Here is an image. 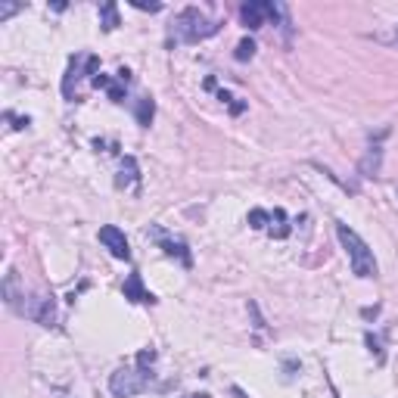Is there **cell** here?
<instances>
[{"label": "cell", "mask_w": 398, "mask_h": 398, "mask_svg": "<svg viewBox=\"0 0 398 398\" xmlns=\"http://www.w3.org/2000/svg\"><path fill=\"white\" fill-rule=\"evenodd\" d=\"M125 299H131V302H143V305H153L156 302V296L153 293L143 286V280H140V274H128V280H125Z\"/></svg>", "instance_id": "9"}, {"label": "cell", "mask_w": 398, "mask_h": 398, "mask_svg": "<svg viewBox=\"0 0 398 398\" xmlns=\"http://www.w3.org/2000/svg\"><path fill=\"white\" fill-rule=\"evenodd\" d=\"M336 236H339V243H343V249L349 252V262H351L355 277H361V280L377 277V258H373L371 246H367L364 240L349 227V224H336Z\"/></svg>", "instance_id": "2"}, {"label": "cell", "mask_w": 398, "mask_h": 398, "mask_svg": "<svg viewBox=\"0 0 398 398\" xmlns=\"http://www.w3.org/2000/svg\"><path fill=\"white\" fill-rule=\"evenodd\" d=\"M100 243L106 246V249L112 252L115 258H125V262H128V258H131L128 236H125V230H119V227H115V224H106V227H100Z\"/></svg>", "instance_id": "8"}, {"label": "cell", "mask_w": 398, "mask_h": 398, "mask_svg": "<svg viewBox=\"0 0 398 398\" xmlns=\"http://www.w3.org/2000/svg\"><path fill=\"white\" fill-rule=\"evenodd\" d=\"M268 234L277 236V240L290 236V224H286V212L284 209H274V212H271V227H268Z\"/></svg>", "instance_id": "11"}, {"label": "cell", "mask_w": 398, "mask_h": 398, "mask_svg": "<svg viewBox=\"0 0 398 398\" xmlns=\"http://www.w3.org/2000/svg\"><path fill=\"white\" fill-rule=\"evenodd\" d=\"M218 28H221V22L209 19L203 10L187 7V10H181V13H177L175 25H171V38H175V41L196 44V41H206V38H212Z\"/></svg>", "instance_id": "1"}, {"label": "cell", "mask_w": 398, "mask_h": 398, "mask_svg": "<svg viewBox=\"0 0 398 398\" xmlns=\"http://www.w3.org/2000/svg\"><path fill=\"white\" fill-rule=\"evenodd\" d=\"M134 7L137 10H149V13H159V10H162V3H143V0H134Z\"/></svg>", "instance_id": "19"}, {"label": "cell", "mask_w": 398, "mask_h": 398, "mask_svg": "<svg viewBox=\"0 0 398 398\" xmlns=\"http://www.w3.org/2000/svg\"><path fill=\"white\" fill-rule=\"evenodd\" d=\"M149 380H153V373L147 367H119L109 377V392L115 398H134L149 389Z\"/></svg>", "instance_id": "3"}, {"label": "cell", "mask_w": 398, "mask_h": 398, "mask_svg": "<svg viewBox=\"0 0 398 398\" xmlns=\"http://www.w3.org/2000/svg\"><path fill=\"white\" fill-rule=\"evenodd\" d=\"M125 88H128V84H125V82H122V78H119V82H109V88H106L109 100H115V103H122V100H125Z\"/></svg>", "instance_id": "16"}, {"label": "cell", "mask_w": 398, "mask_h": 398, "mask_svg": "<svg viewBox=\"0 0 398 398\" xmlns=\"http://www.w3.org/2000/svg\"><path fill=\"white\" fill-rule=\"evenodd\" d=\"M268 224H271V212H264V209H252L249 212V227L262 230V227H268Z\"/></svg>", "instance_id": "15"}, {"label": "cell", "mask_w": 398, "mask_h": 398, "mask_svg": "<svg viewBox=\"0 0 398 398\" xmlns=\"http://www.w3.org/2000/svg\"><path fill=\"white\" fill-rule=\"evenodd\" d=\"M19 314L32 317V321H38V324L44 327H53L56 324V305L50 296H25V302L19 305Z\"/></svg>", "instance_id": "4"}, {"label": "cell", "mask_w": 398, "mask_h": 398, "mask_svg": "<svg viewBox=\"0 0 398 398\" xmlns=\"http://www.w3.org/2000/svg\"><path fill=\"white\" fill-rule=\"evenodd\" d=\"M137 184V159L134 156H125L122 165H119V177H115V187L119 190H131Z\"/></svg>", "instance_id": "10"}, {"label": "cell", "mask_w": 398, "mask_h": 398, "mask_svg": "<svg viewBox=\"0 0 398 398\" xmlns=\"http://www.w3.org/2000/svg\"><path fill=\"white\" fill-rule=\"evenodd\" d=\"M19 10H25L22 3H0V22H7L13 13H19Z\"/></svg>", "instance_id": "18"}, {"label": "cell", "mask_w": 398, "mask_h": 398, "mask_svg": "<svg viewBox=\"0 0 398 398\" xmlns=\"http://www.w3.org/2000/svg\"><path fill=\"white\" fill-rule=\"evenodd\" d=\"M234 398H249V395H246V392L240 389V386H234Z\"/></svg>", "instance_id": "20"}, {"label": "cell", "mask_w": 398, "mask_h": 398, "mask_svg": "<svg viewBox=\"0 0 398 398\" xmlns=\"http://www.w3.org/2000/svg\"><path fill=\"white\" fill-rule=\"evenodd\" d=\"M187 398H209V395H187Z\"/></svg>", "instance_id": "21"}, {"label": "cell", "mask_w": 398, "mask_h": 398, "mask_svg": "<svg viewBox=\"0 0 398 398\" xmlns=\"http://www.w3.org/2000/svg\"><path fill=\"white\" fill-rule=\"evenodd\" d=\"M134 115H137V122H140L143 128H149V122H153V115H156V103L149 100V97H140V103H137Z\"/></svg>", "instance_id": "12"}, {"label": "cell", "mask_w": 398, "mask_h": 398, "mask_svg": "<svg viewBox=\"0 0 398 398\" xmlns=\"http://www.w3.org/2000/svg\"><path fill=\"white\" fill-rule=\"evenodd\" d=\"M153 361H156V351L153 349H143L140 355H137V367H147V371H149V367H153Z\"/></svg>", "instance_id": "17"}, {"label": "cell", "mask_w": 398, "mask_h": 398, "mask_svg": "<svg viewBox=\"0 0 398 398\" xmlns=\"http://www.w3.org/2000/svg\"><path fill=\"white\" fill-rule=\"evenodd\" d=\"M236 60L240 62H246V60H252V56H256V41H252V38H243V41L236 44Z\"/></svg>", "instance_id": "14"}, {"label": "cell", "mask_w": 398, "mask_h": 398, "mask_svg": "<svg viewBox=\"0 0 398 398\" xmlns=\"http://www.w3.org/2000/svg\"><path fill=\"white\" fill-rule=\"evenodd\" d=\"M97 69H100V60H97V56H72L69 72H66V78H62V94H66L69 100H75V88H72V84L78 82L82 75H97Z\"/></svg>", "instance_id": "5"}, {"label": "cell", "mask_w": 398, "mask_h": 398, "mask_svg": "<svg viewBox=\"0 0 398 398\" xmlns=\"http://www.w3.org/2000/svg\"><path fill=\"white\" fill-rule=\"evenodd\" d=\"M100 25H103V32H112L119 25V10H115V3H103L100 7Z\"/></svg>", "instance_id": "13"}, {"label": "cell", "mask_w": 398, "mask_h": 398, "mask_svg": "<svg viewBox=\"0 0 398 398\" xmlns=\"http://www.w3.org/2000/svg\"><path fill=\"white\" fill-rule=\"evenodd\" d=\"M277 13H280V10H277L274 3H268V0H252V3H243V7H240V19L249 28H262L268 19H277Z\"/></svg>", "instance_id": "7"}, {"label": "cell", "mask_w": 398, "mask_h": 398, "mask_svg": "<svg viewBox=\"0 0 398 398\" xmlns=\"http://www.w3.org/2000/svg\"><path fill=\"white\" fill-rule=\"evenodd\" d=\"M147 236H153L156 243L162 246L165 256L181 258V264H187V268L193 264V258H190V249H187V243H184V240H175V236H169L162 227H156V224H153V227H147Z\"/></svg>", "instance_id": "6"}]
</instances>
